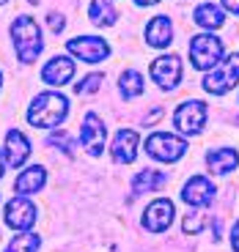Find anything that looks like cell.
I'll return each mask as SVG.
<instances>
[{"label": "cell", "instance_id": "8992f818", "mask_svg": "<svg viewBox=\"0 0 239 252\" xmlns=\"http://www.w3.org/2000/svg\"><path fill=\"white\" fill-rule=\"evenodd\" d=\"M173 124L184 134H198L203 129V124H206V104L198 99H190L184 104H179V110L173 113Z\"/></svg>", "mask_w": 239, "mask_h": 252}, {"label": "cell", "instance_id": "9c48e42d", "mask_svg": "<svg viewBox=\"0 0 239 252\" xmlns=\"http://www.w3.org/2000/svg\"><path fill=\"white\" fill-rule=\"evenodd\" d=\"M151 80L157 82L159 88H176L182 80V61L179 55H159L151 63Z\"/></svg>", "mask_w": 239, "mask_h": 252}, {"label": "cell", "instance_id": "277c9868", "mask_svg": "<svg viewBox=\"0 0 239 252\" xmlns=\"http://www.w3.org/2000/svg\"><path fill=\"white\" fill-rule=\"evenodd\" d=\"M223 58V41L212 33H201V36L190 38V61L198 71L214 69Z\"/></svg>", "mask_w": 239, "mask_h": 252}, {"label": "cell", "instance_id": "52a82bcc", "mask_svg": "<svg viewBox=\"0 0 239 252\" xmlns=\"http://www.w3.org/2000/svg\"><path fill=\"white\" fill-rule=\"evenodd\" d=\"M66 50L72 55H77L80 61L85 63H99L110 55V44L105 38H96V36H77V38H69L66 41Z\"/></svg>", "mask_w": 239, "mask_h": 252}, {"label": "cell", "instance_id": "cb8c5ba5", "mask_svg": "<svg viewBox=\"0 0 239 252\" xmlns=\"http://www.w3.org/2000/svg\"><path fill=\"white\" fill-rule=\"evenodd\" d=\"M50 145H61V151L63 154H69V157H75V143H72V137L66 132H55L50 134V140H47Z\"/></svg>", "mask_w": 239, "mask_h": 252}, {"label": "cell", "instance_id": "e0dca14e", "mask_svg": "<svg viewBox=\"0 0 239 252\" xmlns=\"http://www.w3.org/2000/svg\"><path fill=\"white\" fill-rule=\"evenodd\" d=\"M44 184H47V170L41 164H33V167L19 173V178L14 181V192L17 195H33V192H41Z\"/></svg>", "mask_w": 239, "mask_h": 252}, {"label": "cell", "instance_id": "4fadbf2b", "mask_svg": "<svg viewBox=\"0 0 239 252\" xmlns=\"http://www.w3.org/2000/svg\"><path fill=\"white\" fill-rule=\"evenodd\" d=\"M75 77V61H69L66 55H55L44 63V69H41V80L47 85H66V82Z\"/></svg>", "mask_w": 239, "mask_h": 252}, {"label": "cell", "instance_id": "44dd1931", "mask_svg": "<svg viewBox=\"0 0 239 252\" xmlns=\"http://www.w3.org/2000/svg\"><path fill=\"white\" fill-rule=\"evenodd\" d=\"M88 17L94 25H116L119 19V11L110 0H91V8H88Z\"/></svg>", "mask_w": 239, "mask_h": 252}, {"label": "cell", "instance_id": "4dcf8cb0", "mask_svg": "<svg viewBox=\"0 0 239 252\" xmlns=\"http://www.w3.org/2000/svg\"><path fill=\"white\" fill-rule=\"evenodd\" d=\"M0 178H3V157H0Z\"/></svg>", "mask_w": 239, "mask_h": 252}, {"label": "cell", "instance_id": "f1b7e54d", "mask_svg": "<svg viewBox=\"0 0 239 252\" xmlns=\"http://www.w3.org/2000/svg\"><path fill=\"white\" fill-rule=\"evenodd\" d=\"M231 247H234V252H239V222L234 225V230H231Z\"/></svg>", "mask_w": 239, "mask_h": 252}, {"label": "cell", "instance_id": "603a6c76", "mask_svg": "<svg viewBox=\"0 0 239 252\" xmlns=\"http://www.w3.org/2000/svg\"><path fill=\"white\" fill-rule=\"evenodd\" d=\"M39 247H41V236L39 233H19L11 239V244L6 247V252H39Z\"/></svg>", "mask_w": 239, "mask_h": 252}, {"label": "cell", "instance_id": "30bf717a", "mask_svg": "<svg viewBox=\"0 0 239 252\" xmlns=\"http://www.w3.org/2000/svg\"><path fill=\"white\" fill-rule=\"evenodd\" d=\"M105 124H102V118L96 113H88L85 115V121H82V132H80V143L82 148L91 154V157H102V151H105Z\"/></svg>", "mask_w": 239, "mask_h": 252}, {"label": "cell", "instance_id": "4316f807", "mask_svg": "<svg viewBox=\"0 0 239 252\" xmlns=\"http://www.w3.org/2000/svg\"><path fill=\"white\" fill-rule=\"evenodd\" d=\"M47 22H50V31L52 33H61L63 25H66V19H63L61 14H50V17H47Z\"/></svg>", "mask_w": 239, "mask_h": 252}, {"label": "cell", "instance_id": "d6986e66", "mask_svg": "<svg viewBox=\"0 0 239 252\" xmlns=\"http://www.w3.org/2000/svg\"><path fill=\"white\" fill-rule=\"evenodd\" d=\"M195 25L198 28H206V31H217V28H223V22H226V17H223V8H217L214 3H203V6L195 8L193 14Z\"/></svg>", "mask_w": 239, "mask_h": 252}, {"label": "cell", "instance_id": "ba28073f", "mask_svg": "<svg viewBox=\"0 0 239 252\" xmlns=\"http://www.w3.org/2000/svg\"><path fill=\"white\" fill-rule=\"evenodd\" d=\"M39 211L25 195H17L6 203V225L14 227V230H28V227L36 222Z\"/></svg>", "mask_w": 239, "mask_h": 252}, {"label": "cell", "instance_id": "83f0119b", "mask_svg": "<svg viewBox=\"0 0 239 252\" xmlns=\"http://www.w3.org/2000/svg\"><path fill=\"white\" fill-rule=\"evenodd\" d=\"M223 8L231 14H239V0H223Z\"/></svg>", "mask_w": 239, "mask_h": 252}, {"label": "cell", "instance_id": "d4e9b609", "mask_svg": "<svg viewBox=\"0 0 239 252\" xmlns=\"http://www.w3.org/2000/svg\"><path fill=\"white\" fill-rule=\"evenodd\" d=\"M203 222H206V217H203L201 211H193V214L184 217V225H182V227H184V233L193 236V233H198V230L203 227Z\"/></svg>", "mask_w": 239, "mask_h": 252}, {"label": "cell", "instance_id": "2e32d148", "mask_svg": "<svg viewBox=\"0 0 239 252\" xmlns=\"http://www.w3.org/2000/svg\"><path fill=\"white\" fill-rule=\"evenodd\" d=\"M146 41H149L151 47H159V50L173 41V25H170L168 14H159V17H154L149 25H146Z\"/></svg>", "mask_w": 239, "mask_h": 252}, {"label": "cell", "instance_id": "9a60e30c", "mask_svg": "<svg viewBox=\"0 0 239 252\" xmlns=\"http://www.w3.org/2000/svg\"><path fill=\"white\" fill-rule=\"evenodd\" d=\"M28 157H31V143H28V137L22 132H17V129H11L6 134V164L8 167H22Z\"/></svg>", "mask_w": 239, "mask_h": 252}, {"label": "cell", "instance_id": "5b68a950", "mask_svg": "<svg viewBox=\"0 0 239 252\" xmlns=\"http://www.w3.org/2000/svg\"><path fill=\"white\" fill-rule=\"evenodd\" d=\"M146 151H149L154 159H159V162H176V159L184 157L187 143H184L182 137H176V134L154 132L149 140H146Z\"/></svg>", "mask_w": 239, "mask_h": 252}, {"label": "cell", "instance_id": "ac0fdd59", "mask_svg": "<svg viewBox=\"0 0 239 252\" xmlns=\"http://www.w3.org/2000/svg\"><path fill=\"white\" fill-rule=\"evenodd\" d=\"M237 162H239V154L234 151V148H214V151L206 154L209 170L217 173V176H226V173H231L234 167H237Z\"/></svg>", "mask_w": 239, "mask_h": 252}, {"label": "cell", "instance_id": "1f68e13d", "mask_svg": "<svg viewBox=\"0 0 239 252\" xmlns=\"http://www.w3.org/2000/svg\"><path fill=\"white\" fill-rule=\"evenodd\" d=\"M3 3H8V0H0V6H3Z\"/></svg>", "mask_w": 239, "mask_h": 252}, {"label": "cell", "instance_id": "484cf974", "mask_svg": "<svg viewBox=\"0 0 239 252\" xmlns=\"http://www.w3.org/2000/svg\"><path fill=\"white\" fill-rule=\"evenodd\" d=\"M102 88V74H88L82 82H77L75 91L77 94H94V91Z\"/></svg>", "mask_w": 239, "mask_h": 252}, {"label": "cell", "instance_id": "7a4b0ae2", "mask_svg": "<svg viewBox=\"0 0 239 252\" xmlns=\"http://www.w3.org/2000/svg\"><path fill=\"white\" fill-rule=\"evenodd\" d=\"M11 38H14V50H17V58L22 63H33L44 47L41 41V31H39L36 19L33 17H17L11 25Z\"/></svg>", "mask_w": 239, "mask_h": 252}, {"label": "cell", "instance_id": "5bb4252c", "mask_svg": "<svg viewBox=\"0 0 239 252\" xmlns=\"http://www.w3.org/2000/svg\"><path fill=\"white\" fill-rule=\"evenodd\" d=\"M116 162L129 164L138 157V132L135 129H119V134L113 137V148H110Z\"/></svg>", "mask_w": 239, "mask_h": 252}, {"label": "cell", "instance_id": "7c38bea8", "mask_svg": "<svg viewBox=\"0 0 239 252\" xmlns=\"http://www.w3.org/2000/svg\"><path fill=\"white\" fill-rule=\"evenodd\" d=\"M214 184L209 181V178H203V176H195V178H190L187 184H184V189H182V200L184 203H190V206H209V203L214 200Z\"/></svg>", "mask_w": 239, "mask_h": 252}, {"label": "cell", "instance_id": "6da1fadb", "mask_svg": "<svg viewBox=\"0 0 239 252\" xmlns=\"http://www.w3.org/2000/svg\"><path fill=\"white\" fill-rule=\"evenodd\" d=\"M66 115H69V101L61 94H39L28 107V121H31V126H39V129L61 126Z\"/></svg>", "mask_w": 239, "mask_h": 252}, {"label": "cell", "instance_id": "8fae6325", "mask_svg": "<svg viewBox=\"0 0 239 252\" xmlns=\"http://www.w3.org/2000/svg\"><path fill=\"white\" fill-rule=\"evenodd\" d=\"M173 203L165 200V197H159V200L149 203V208H146L143 214V227L146 230H151V233H162V230H168L170 222H173Z\"/></svg>", "mask_w": 239, "mask_h": 252}, {"label": "cell", "instance_id": "7402d4cb", "mask_svg": "<svg viewBox=\"0 0 239 252\" xmlns=\"http://www.w3.org/2000/svg\"><path fill=\"white\" fill-rule=\"evenodd\" d=\"M119 88H121V96H124V99H135V96H140V94L146 91L140 71H132V69H129V71H124V74H121Z\"/></svg>", "mask_w": 239, "mask_h": 252}, {"label": "cell", "instance_id": "3957f363", "mask_svg": "<svg viewBox=\"0 0 239 252\" xmlns=\"http://www.w3.org/2000/svg\"><path fill=\"white\" fill-rule=\"evenodd\" d=\"M239 82V52H231L226 61H220L209 74L203 77V91L214 96H223Z\"/></svg>", "mask_w": 239, "mask_h": 252}, {"label": "cell", "instance_id": "ffe728a7", "mask_svg": "<svg viewBox=\"0 0 239 252\" xmlns=\"http://www.w3.org/2000/svg\"><path fill=\"white\" fill-rule=\"evenodd\" d=\"M162 184H168V176L159 170H143L135 176L132 181V192L135 195H143V192H154V189H159Z\"/></svg>", "mask_w": 239, "mask_h": 252}, {"label": "cell", "instance_id": "f546056e", "mask_svg": "<svg viewBox=\"0 0 239 252\" xmlns=\"http://www.w3.org/2000/svg\"><path fill=\"white\" fill-rule=\"evenodd\" d=\"M138 6H154V3H159V0H135Z\"/></svg>", "mask_w": 239, "mask_h": 252}]
</instances>
